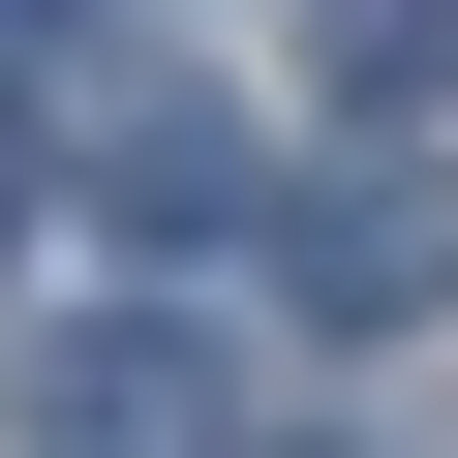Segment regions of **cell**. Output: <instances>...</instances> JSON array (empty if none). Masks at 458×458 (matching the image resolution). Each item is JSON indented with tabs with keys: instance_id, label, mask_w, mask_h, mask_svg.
<instances>
[{
	"instance_id": "5",
	"label": "cell",
	"mask_w": 458,
	"mask_h": 458,
	"mask_svg": "<svg viewBox=\"0 0 458 458\" xmlns=\"http://www.w3.org/2000/svg\"><path fill=\"white\" fill-rule=\"evenodd\" d=\"M0 214H31V123H0Z\"/></svg>"
},
{
	"instance_id": "4",
	"label": "cell",
	"mask_w": 458,
	"mask_h": 458,
	"mask_svg": "<svg viewBox=\"0 0 458 458\" xmlns=\"http://www.w3.org/2000/svg\"><path fill=\"white\" fill-rule=\"evenodd\" d=\"M306 92H336V123H428V92H458V0H306Z\"/></svg>"
},
{
	"instance_id": "6",
	"label": "cell",
	"mask_w": 458,
	"mask_h": 458,
	"mask_svg": "<svg viewBox=\"0 0 458 458\" xmlns=\"http://www.w3.org/2000/svg\"><path fill=\"white\" fill-rule=\"evenodd\" d=\"M276 458H367V428H276Z\"/></svg>"
},
{
	"instance_id": "3",
	"label": "cell",
	"mask_w": 458,
	"mask_h": 458,
	"mask_svg": "<svg viewBox=\"0 0 458 458\" xmlns=\"http://www.w3.org/2000/svg\"><path fill=\"white\" fill-rule=\"evenodd\" d=\"M62 458H214V336H62Z\"/></svg>"
},
{
	"instance_id": "1",
	"label": "cell",
	"mask_w": 458,
	"mask_h": 458,
	"mask_svg": "<svg viewBox=\"0 0 458 458\" xmlns=\"http://www.w3.org/2000/svg\"><path fill=\"white\" fill-rule=\"evenodd\" d=\"M276 306H306V336H397V306H458V183H428V153L306 183V214H276Z\"/></svg>"
},
{
	"instance_id": "2",
	"label": "cell",
	"mask_w": 458,
	"mask_h": 458,
	"mask_svg": "<svg viewBox=\"0 0 458 458\" xmlns=\"http://www.w3.org/2000/svg\"><path fill=\"white\" fill-rule=\"evenodd\" d=\"M92 214H123V245H214V214H245V123H214V92H92Z\"/></svg>"
}]
</instances>
